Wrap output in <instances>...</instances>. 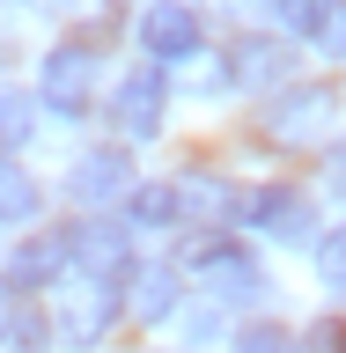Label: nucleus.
<instances>
[{"label":"nucleus","instance_id":"obj_12","mask_svg":"<svg viewBox=\"0 0 346 353\" xmlns=\"http://www.w3.org/2000/svg\"><path fill=\"white\" fill-rule=\"evenodd\" d=\"M133 316H140V324L177 316V272H162V265H155V272H140V280H133Z\"/></svg>","mask_w":346,"mask_h":353},{"label":"nucleus","instance_id":"obj_4","mask_svg":"<svg viewBox=\"0 0 346 353\" xmlns=\"http://www.w3.org/2000/svg\"><path fill=\"white\" fill-rule=\"evenodd\" d=\"M162 103H170L162 66H133L126 81H118V96H110V118H118V132L148 140V132H162Z\"/></svg>","mask_w":346,"mask_h":353},{"label":"nucleus","instance_id":"obj_16","mask_svg":"<svg viewBox=\"0 0 346 353\" xmlns=\"http://www.w3.org/2000/svg\"><path fill=\"white\" fill-rule=\"evenodd\" d=\"M331 15H339V0H280V22L295 30V37H325Z\"/></svg>","mask_w":346,"mask_h":353},{"label":"nucleus","instance_id":"obj_20","mask_svg":"<svg viewBox=\"0 0 346 353\" xmlns=\"http://www.w3.org/2000/svg\"><path fill=\"white\" fill-rule=\"evenodd\" d=\"M302 353H346V324H317L302 339Z\"/></svg>","mask_w":346,"mask_h":353},{"label":"nucleus","instance_id":"obj_3","mask_svg":"<svg viewBox=\"0 0 346 353\" xmlns=\"http://www.w3.org/2000/svg\"><path fill=\"white\" fill-rule=\"evenodd\" d=\"M88 88H96V52H88V44H59V52L44 59V74H37V96L59 110V118H81Z\"/></svg>","mask_w":346,"mask_h":353},{"label":"nucleus","instance_id":"obj_13","mask_svg":"<svg viewBox=\"0 0 346 353\" xmlns=\"http://www.w3.org/2000/svg\"><path fill=\"white\" fill-rule=\"evenodd\" d=\"M0 346H15V353H44L52 346V316L44 309H30L15 294V309H8V331H0Z\"/></svg>","mask_w":346,"mask_h":353},{"label":"nucleus","instance_id":"obj_17","mask_svg":"<svg viewBox=\"0 0 346 353\" xmlns=\"http://www.w3.org/2000/svg\"><path fill=\"white\" fill-rule=\"evenodd\" d=\"M236 353H302V339H295L287 324H251L236 339Z\"/></svg>","mask_w":346,"mask_h":353},{"label":"nucleus","instance_id":"obj_7","mask_svg":"<svg viewBox=\"0 0 346 353\" xmlns=\"http://www.w3.org/2000/svg\"><path fill=\"white\" fill-rule=\"evenodd\" d=\"M199 280H206V294L214 302H251L258 294V265H251V250H236V243H199Z\"/></svg>","mask_w":346,"mask_h":353},{"label":"nucleus","instance_id":"obj_8","mask_svg":"<svg viewBox=\"0 0 346 353\" xmlns=\"http://www.w3.org/2000/svg\"><path fill=\"white\" fill-rule=\"evenodd\" d=\"M66 258L81 265L88 280H118L133 265V243H126V228H104V221H88V228H66Z\"/></svg>","mask_w":346,"mask_h":353},{"label":"nucleus","instance_id":"obj_22","mask_svg":"<svg viewBox=\"0 0 346 353\" xmlns=\"http://www.w3.org/2000/svg\"><path fill=\"white\" fill-rule=\"evenodd\" d=\"M339 170H346V154H339Z\"/></svg>","mask_w":346,"mask_h":353},{"label":"nucleus","instance_id":"obj_19","mask_svg":"<svg viewBox=\"0 0 346 353\" xmlns=\"http://www.w3.org/2000/svg\"><path fill=\"white\" fill-rule=\"evenodd\" d=\"M22 132H30V103L8 96V103H0V140H22Z\"/></svg>","mask_w":346,"mask_h":353},{"label":"nucleus","instance_id":"obj_9","mask_svg":"<svg viewBox=\"0 0 346 353\" xmlns=\"http://www.w3.org/2000/svg\"><path fill=\"white\" fill-rule=\"evenodd\" d=\"M126 184H133V162L118 148H96V154L74 162V199H81V206H104V199H118Z\"/></svg>","mask_w":346,"mask_h":353},{"label":"nucleus","instance_id":"obj_2","mask_svg":"<svg viewBox=\"0 0 346 353\" xmlns=\"http://www.w3.org/2000/svg\"><path fill=\"white\" fill-rule=\"evenodd\" d=\"M110 316H118V287H110V280H88V272H81V280L59 294V316H52V331H59L66 346H96V339L110 331Z\"/></svg>","mask_w":346,"mask_h":353},{"label":"nucleus","instance_id":"obj_14","mask_svg":"<svg viewBox=\"0 0 346 353\" xmlns=\"http://www.w3.org/2000/svg\"><path fill=\"white\" fill-rule=\"evenodd\" d=\"M126 214L140 221V228H170L184 206H177V192H170V184H140V192H126Z\"/></svg>","mask_w":346,"mask_h":353},{"label":"nucleus","instance_id":"obj_6","mask_svg":"<svg viewBox=\"0 0 346 353\" xmlns=\"http://www.w3.org/2000/svg\"><path fill=\"white\" fill-rule=\"evenodd\" d=\"M140 44H148V59H155V66L192 59V52H199V15L184 8V0H155L148 15H140Z\"/></svg>","mask_w":346,"mask_h":353},{"label":"nucleus","instance_id":"obj_21","mask_svg":"<svg viewBox=\"0 0 346 353\" xmlns=\"http://www.w3.org/2000/svg\"><path fill=\"white\" fill-rule=\"evenodd\" d=\"M8 309H15V294H8V287H0V331H8Z\"/></svg>","mask_w":346,"mask_h":353},{"label":"nucleus","instance_id":"obj_15","mask_svg":"<svg viewBox=\"0 0 346 353\" xmlns=\"http://www.w3.org/2000/svg\"><path fill=\"white\" fill-rule=\"evenodd\" d=\"M30 214H37V184L0 154V221H30Z\"/></svg>","mask_w":346,"mask_h":353},{"label":"nucleus","instance_id":"obj_5","mask_svg":"<svg viewBox=\"0 0 346 353\" xmlns=\"http://www.w3.org/2000/svg\"><path fill=\"white\" fill-rule=\"evenodd\" d=\"M243 214L258 221L273 243H309V236H317V214H309V199L295 192V184H265V192H251Z\"/></svg>","mask_w":346,"mask_h":353},{"label":"nucleus","instance_id":"obj_11","mask_svg":"<svg viewBox=\"0 0 346 353\" xmlns=\"http://www.w3.org/2000/svg\"><path fill=\"white\" fill-rule=\"evenodd\" d=\"M280 74H287V52H280V44H265V37H243V44H236V66H229V81L265 88V81H280Z\"/></svg>","mask_w":346,"mask_h":353},{"label":"nucleus","instance_id":"obj_1","mask_svg":"<svg viewBox=\"0 0 346 353\" xmlns=\"http://www.w3.org/2000/svg\"><path fill=\"white\" fill-rule=\"evenodd\" d=\"M331 118H339V96L325 81H295V88H280L265 103V140L273 148H317L331 132Z\"/></svg>","mask_w":346,"mask_h":353},{"label":"nucleus","instance_id":"obj_18","mask_svg":"<svg viewBox=\"0 0 346 353\" xmlns=\"http://www.w3.org/2000/svg\"><path fill=\"white\" fill-rule=\"evenodd\" d=\"M317 272H325V287H331V294H346V228L325 243V250H317Z\"/></svg>","mask_w":346,"mask_h":353},{"label":"nucleus","instance_id":"obj_10","mask_svg":"<svg viewBox=\"0 0 346 353\" xmlns=\"http://www.w3.org/2000/svg\"><path fill=\"white\" fill-rule=\"evenodd\" d=\"M66 265H74L66 258V236H30L15 258H8V287H44V280H59Z\"/></svg>","mask_w":346,"mask_h":353}]
</instances>
